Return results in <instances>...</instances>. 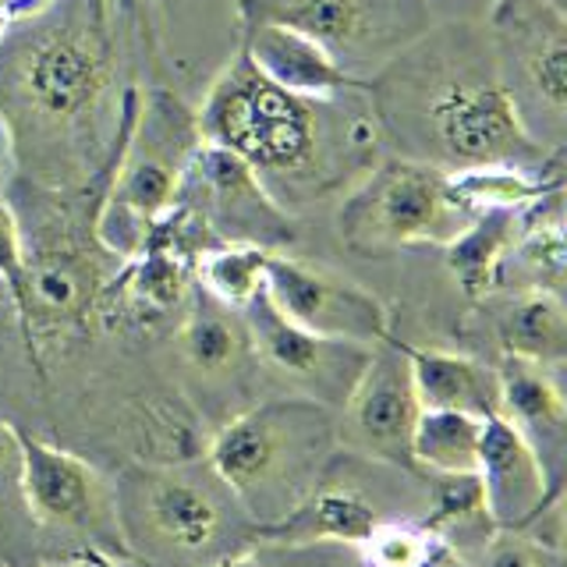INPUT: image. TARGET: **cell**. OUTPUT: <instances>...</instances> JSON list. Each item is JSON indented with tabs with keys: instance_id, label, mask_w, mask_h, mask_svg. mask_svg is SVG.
<instances>
[{
	"instance_id": "12",
	"label": "cell",
	"mask_w": 567,
	"mask_h": 567,
	"mask_svg": "<svg viewBox=\"0 0 567 567\" xmlns=\"http://www.w3.org/2000/svg\"><path fill=\"white\" fill-rule=\"evenodd\" d=\"M422 404L412 386L404 348L386 337L369 351L359 380L344 398V440L372 461L412 472V430Z\"/></svg>"
},
{
	"instance_id": "11",
	"label": "cell",
	"mask_w": 567,
	"mask_h": 567,
	"mask_svg": "<svg viewBox=\"0 0 567 567\" xmlns=\"http://www.w3.org/2000/svg\"><path fill=\"white\" fill-rule=\"evenodd\" d=\"M266 298L280 316H288L301 330L377 348L390 337V319L383 301L327 266H312L306 259L270 252L266 256Z\"/></svg>"
},
{
	"instance_id": "2",
	"label": "cell",
	"mask_w": 567,
	"mask_h": 567,
	"mask_svg": "<svg viewBox=\"0 0 567 567\" xmlns=\"http://www.w3.org/2000/svg\"><path fill=\"white\" fill-rule=\"evenodd\" d=\"M341 425L316 398L266 401L224 422L206 443V465L235 493L259 532L280 525L323 483Z\"/></svg>"
},
{
	"instance_id": "9",
	"label": "cell",
	"mask_w": 567,
	"mask_h": 567,
	"mask_svg": "<svg viewBox=\"0 0 567 567\" xmlns=\"http://www.w3.org/2000/svg\"><path fill=\"white\" fill-rule=\"evenodd\" d=\"M489 43L514 106L536 103L543 132L560 142L567 114V22L546 0H501L493 11Z\"/></svg>"
},
{
	"instance_id": "22",
	"label": "cell",
	"mask_w": 567,
	"mask_h": 567,
	"mask_svg": "<svg viewBox=\"0 0 567 567\" xmlns=\"http://www.w3.org/2000/svg\"><path fill=\"white\" fill-rule=\"evenodd\" d=\"M177 348H182L185 362L209 380L238 372L252 354L241 309H230L206 291L188 306L182 330H177Z\"/></svg>"
},
{
	"instance_id": "8",
	"label": "cell",
	"mask_w": 567,
	"mask_h": 567,
	"mask_svg": "<svg viewBox=\"0 0 567 567\" xmlns=\"http://www.w3.org/2000/svg\"><path fill=\"white\" fill-rule=\"evenodd\" d=\"M177 206H185L203 224L209 238L259 245L266 252H280V245L295 238L288 213L262 185V174L213 142H199L185 167Z\"/></svg>"
},
{
	"instance_id": "24",
	"label": "cell",
	"mask_w": 567,
	"mask_h": 567,
	"mask_svg": "<svg viewBox=\"0 0 567 567\" xmlns=\"http://www.w3.org/2000/svg\"><path fill=\"white\" fill-rule=\"evenodd\" d=\"M486 419L422 408L412 430V465L422 475H475Z\"/></svg>"
},
{
	"instance_id": "29",
	"label": "cell",
	"mask_w": 567,
	"mask_h": 567,
	"mask_svg": "<svg viewBox=\"0 0 567 567\" xmlns=\"http://www.w3.org/2000/svg\"><path fill=\"white\" fill-rule=\"evenodd\" d=\"M22 270H25V238L22 227H18L14 209L0 199V280L8 284V291L14 298L18 284H22Z\"/></svg>"
},
{
	"instance_id": "25",
	"label": "cell",
	"mask_w": 567,
	"mask_h": 567,
	"mask_svg": "<svg viewBox=\"0 0 567 567\" xmlns=\"http://www.w3.org/2000/svg\"><path fill=\"white\" fill-rule=\"evenodd\" d=\"M266 248L259 245H209L199 256V280L203 291L230 309H245L266 284Z\"/></svg>"
},
{
	"instance_id": "21",
	"label": "cell",
	"mask_w": 567,
	"mask_h": 567,
	"mask_svg": "<svg viewBox=\"0 0 567 567\" xmlns=\"http://www.w3.org/2000/svg\"><path fill=\"white\" fill-rule=\"evenodd\" d=\"M496 337L504 354L543 369H560L567 359V309L564 295L528 288L496 312Z\"/></svg>"
},
{
	"instance_id": "33",
	"label": "cell",
	"mask_w": 567,
	"mask_h": 567,
	"mask_svg": "<svg viewBox=\"0 0 567 567\" xmlns=\"http://www.w3.org/2000/svg\"><path fill=\"white\" fill-rule=\"evenodd\" d=\"M8 128H0V185L8 182Z\"/></svg>"
},
{
	"instance_id": "20",
	"label": "cell",
	"mask_w": 567,
	"mask_h": 567,
	"mask_svg": "<svg viewBox=\"0 0 567 567\" xmlns=\"http://www.w3.org/2000/svg\"><path fill=\"white\" fill-rule=\"evenodd\" d=\"M380 522L386 518L359 486H337L330 483V472H327L323 483L309 493V501L298 511H291L280 525L259 532V539L362 546Z\"/></svg>"
},
{
	"instance_id": "3",
	"label": "cell",
	"mask_w": 567,
	"mask_h": 567,
	"mask_svg": "<svg viewBox=\"0 0 567 567\" xmlns=\"http://www.w3.org/2000/svg\"><path fill=\"white\" fill-rule=\"evenodd\" d=\"M117 525L128 554L150 567H217L238 557L256 522L217 472L192 461L128 468L114 486Z\"/></svg>"
},
{
	"instance_id": "5",
	"label": "cell",
	"mask_w": 567,
	"mask_h": 567,
	"mask_svg": "<svg viewBox=\"0 0 567 567\" xmlns=\"http://www.w3.org/2000/svg\"><path fill=\"white\" fill-rule=\"evenodd\" d=\"M124 142L106 203L96 220V241L111 252H138L150 230L177 206L185 167L199 146L195 114L171 93L124 96Z\"/></svg>"
},
{
	"instance_id": "1",
	"label": "cell",
	"mask_w": 567,
	"mask_h": 567,
	"mask_svg": "<svg viewBox=\"0 0 567 567\" xmlns=\"http://www.w3.org/2000/svg\"><path fill=\"white\" fill-rule=\"evenodd\" d=\"M383 82L372 85V103L383 124L401 121L404 135L415 138L425 164L443 171L465 167H536L546 146L525 128L507 85L501 79L493 43L486 35L447 32L430 43L419 35L408 43Z\"/></svg>"
},
{
	"instance_id": "26",
	"label": "cell",
	"mask_w": 567,
	"mask_h": 567,
	"mask_svg": "<svg viewBox=\"0 0 567 567\" xmlns=\"http://www.w3.org/2000/svg\"><path fill=\"white\" fill-rule=\"evenodd\" d=\"M451 182L472 209H525L557 188L536 182L522 167H465L451 171Z\"/></svg>"
},
{
	"instance_id": "16",
	"label": "cell",
	"mask_w": 567,
	"mask_h": 567,
	"mask_svg": "<svg viewBox=\"0 0 567 567\" xmlns=\"http://www.w3.org/2000/svg\"><path fill=\"white\" fill-rule=\"evenodd\" d=\"M478 483L486 493V507L496 528H536L549 511H557L564 496L546 486L539 457L522 440V433L504 415H489L478 447Z\"/></svg>"
},
{
	"instance_id": "14",
	"label": "cell",
	"mask_w": 567,
	"mask_h": 567,
	"mask_svg": "<svg viewBox=\"0 0 567 567\" xmlns=\"http://www.w3.org/2000/svg\"><path fill=\"white\" fill-rule=\"evenodd\" d=\"M106 82L103 47L82 29H50L22 50L14 89L32 117L75 124L96 106Z\"/></svg>"
},
{
	"instance_id": "32",
	"label": "cell",
	"mask_w": 567,
	"mask_h": 567,
	"mask_svg": "<svg viewBox=\"0 0 567 567\" xmlns=\"http://www.w3.org/2000/svg\"><path fill=\"white\" fill-rule=\"evenodd\" d=\"M43 0H0V25H8L11 18H18L22 11H35Z\"/></svg>"
},
{
	"instance_id": "13",
	"label": "cell",
	"mask_w": 567,
	"mask_h": 567,
	"mask_svg": "<svg viewBox=\"0 0 567 567\" xmlns=\"http://www.w3.org/2000/svg\"><path fill=\"white\" fill-rule=\"evenodd\" d=\"M241 316L248 327V341H252V354H259L262 365L280 372L284 380L306 386L309 398L316 401L344 404L348 390L359 380L372 348L351 341H330V337L301 330L288 316L277 312L266 291H259L248 301Z\"/></svg>"
},
{
	"instance_id": "30",
	"label": "cell",
	"mask_w": 567,
	"mask_h": 567,
	"mask_svg": "<svg viewBox=\"0 0 567 567\" xmlns=\"http://www.w3.org/2000/svg\"><path fill=\"white\" fill-rule=\"evenodd\" d=\"M4 496L22 501V433L0 419V501Z\"/></svg>"
},
{
	"instance_id": "23",
	"label": "cell",
	"mask_w": 567,
	"mask_h": 567,
	"mask_svg": "<svg viewBox=\"0 0 567 567\" xmlns=\"http://www.w3.org/2000/svg\"><path fill=\"white\" fill-rule=\"evenodd\" d=\"M525 230L522 209H478L461 235L443 245L447 262L468 298H486L501 284V266Z\"/></svg>"
},
{
	"instance_id": "19",
	"label": "cell",
	"mask_w": 567,
	"mask_h": 567,
	"mask_svg": "<svg viewBox=\"0 0 567 567\" xmlns=\"http://www.w3.org/2000/svg\"><path fill=\"white\" fill-rule=\"evenodd\" d=\"M412 386L422 408H447V412H468L478 419L501 415V380L496 369L468 359V354L412 348L401 344Z\"/></svg>"
},
{
	"instance_id": "31",
	"label": "cell",
	"mask_w": 567,
	"mask_h": 567,
	"mask_svg": "<svg viewBox=\"0 0 567 567\" xmlns=\"http://www.w3.org/2000/svg\"><path fill=\"white\" fill-rule=\"evenodd\" d=\"M43 567H150L135 557H106V554H82L71 560H58V564H43Z\"/></svg>"
},
{
	"instance_id": "18",
	"label": "cell",
	"mask_w": 567,
	"mask_h": 567,
	"mask_svg": "<svg viewBox=\"0 0 567 567\" xmlns=\"http://www.w3.org/2000/svg\"><path fill=\"white\" fill-rule=\"evenodd\" d=\"M241 53L256 64L259 75L306 100H333L362 82L348 75L327 47L277 22H245Z\"/></svg>"
},
{
	"instance_id": "28",
	"label": "cell",
	"mask_w": 567,
	"mask_h": 567,
	"mask_svg": "<svg viewBox=\"0 0 567 567\" xmlns=\"http://www.w3.org/2000/svg\"><path fill=\"white\" fill-rule=\"evenodd\" d=\"M369 567H430L443 543L425 525L380 522L372 536L359 546Z\"/></svg>"
},
{
	"instance_id": "4",
	"label": "cell",
	"mask_w": 567,
	"mask_h": 567,
	"mask_svg": "<svg viewBox=\"0 0 567 567\" xmlns=\"http://www.w3.org/2000/svg\"><path fill=\"white\" fill-rule=\"evenodd\" d=\"M333 100H306L259 75L238 53L224 75L209 85L195 111L199 142H213L248 159L259 174L301 177L323 164L327 124Z\"/></svg>"
},
{
	"instance_id": "34",
	"label": "cell",
	"mask_w": 567,
	"mask_h": 567,
	"mask_svg": "<svg viewBox=\"0 0 567 567\" xmlns=\"http://www.w3.org/2000/svg\"><path fill=\"white\" fill-rule=\"evenodd\" d=\"M0 567H8V564H4V560H0Z\"/></svg>"
},
{
	"instance_id": "10",
	"label": "cell",
	"mask_w": 567,
	"mask_h": 567,
	"mask_svg": "<svg viewBox=\"0 0 567 567\" xmlns=\"http://www.w3.org/2000/svg\"><path fill=\"white\" fill-rule=\"evenodd\" d=\"M22 501L35 525L85 536L93 554L132 557L121 539L114 486L89 461L22 436Z\"/></svg>"
},
{
	"instance_id": "27",
	"label": "cell",
	"mask_w": 567,
	"mask_h": 567,
	"mask_svg": "<svg viewBox=\"0 0 567 567\" xmlns=\"http://www.w3.org/2000/svg\"><path fill=\"white\" fill-rule=\"evenodd\" d=\"M457 560L465 567H564V549L525 528H496Z\"/></svg>"
},
{
	"instance_id": "6",
	"label": "cell",
	"mask_w": 567,
	"mask_h": 567,
	"mask_svg": "<svg viewBox=\"0 0 567 567\" xmlns=\"http://www.w3.org/2000/svg\"><path fill=\"white\" fill-rule=\"evenodd\" d=\"M475 213L457 195L451 171L412 156L383 159L351 188L337 213V235L362 256L398 252L404 245L443 248L475 220Z\"/></svg>"
},
{
	"instance_id": "7",
	"label": "cell",
	"mask_w": 567,
	"mask_h": 567,
	"mask_svg": "<svg viewBox=\"0 0 567 567\" xmlns=\"http://www.w3.org/2000/svg\"><path fill=\"white\" fill-rule=\"evenodd\" d=\"M245 22H277L327 47L351 75V61L401 53L430 29L425 0H238Z\"/></svg>"
},
{
	"instance_id": "15",
	"label": "cell",
	"mask_w": 567,
	"mask_h": 567,
	"mask_svg": "<svg viewBox=\"0 0 567 567\" xmlns=\"http://www.w3.org/2000/svg\"><path fill=\"white\" fill-rule=\"evenodd\" d=\"M103 284L106 280L96 259H89L71 245H50L32 256L25 252L22 284H18L11 301L18 319H22L29 348L35 351L43 337L85 323Z\"/></svg>"
},
{
	"instance_id": "17",
	"label": "cell",
	"mask_w": 567,
	"mask_h": 567,
	"mask_svg": "<svg viewBox=\"0 0 567 567\" xmlns=\"http://www.w3.org/2000/svg\"><path fill=\"white\" fill-rule=\"evenodd\" d=\"M496 380H501V415L539 457L549 493L564 496L567 404L560 383L549 377V369L514 359V354H504V362L496 365Z\"/></svg>"
}]
</instances>
